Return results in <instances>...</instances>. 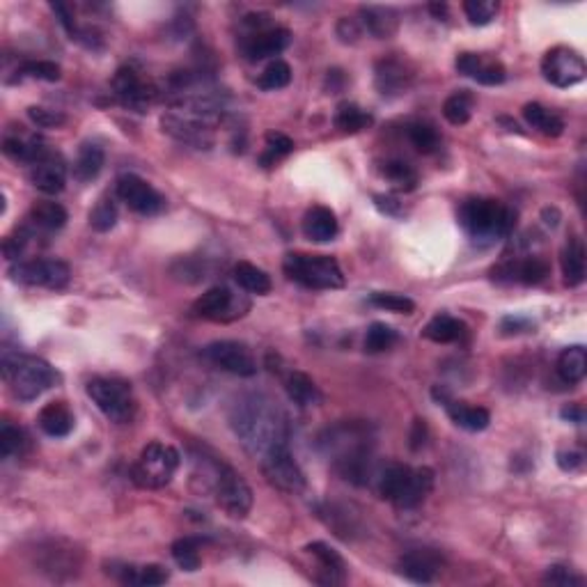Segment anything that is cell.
Returning a JSON list of instances; mask_svg holds the SVG:
<instances>
[{
	"label": "cell",
	"instance_id": "cell-1",
	"mask_svg": "<svg viewBox=\"0 0 587 587\" xmlns=\"http://www.w3.org/2000/svg\"><path fill=\"white\" fill-rule=\"evenodd\" d=\"M229 427L241 445L255 457H264L271 447L287 443V418L271 397L246 393L229 409Z\"/></svg>",
	"mask_w": 587,
	"mask_h": 587
},
{
	"label": "cell",
	"instance_id": "cell-2",
	"mask_svg": "<svg viewBox=\"0 0 587 587\" xmlns=\"http://www.w3.org/2000/svg\"><path fill=\"white\" fill-rule=\"evenodd\" d=\"M319 445L344 479L354 484L369 482L375 468V438L369 434L367 425L344 422L332 427L319 438Z\"/></svg>",
	"mask_w": 587,
	"mask_h": 587
},
{
	"label": "cell",
	"instance_id": "cell-3",
	"mask_svg": "<svg viewBox=\"0 0 587 587\" xmlns=\"http://www.w3.org/2000/svg\"><path fill=\"white\" fill-rule=\"evenodd\" d=\"M459 223L475 244L488 246L510 237L516 225V211L498 200L473 198L459 209Z\"/></svg>",
	"mask_w": 587,
	"mask_h": 587
},
{
	"label": "cell",
	"instance_id": "cell-4",
	"mask_svg": "<svg viewBox=\"0 0 587 587\" xmlns=\"http://www.w3.org/2000/svg\"><path fill=\"white\" fill-rule=\"evenodd\" d=\"M195 463L203 466V475L213 491V498L220 505V510L232 519H244L253 510V491L232 466L219 459L200 457Z\"/></svg>",
	"mask_w": 587,
	"mask_h": 587
},
{
	"label": "cell",
	"instance_id": "cell-5",
	"mask_svg": "<svg viewBox=\"0 0 587 587\" xmlns=\"http://www.w3.org/2000/svg\"><path fill=\"white\" fill-rule=\"evenodd\" d=\"M3 375L10 384L12 395L19 401L37 400L57 384L56 369L37 356L5 354L3 356Z\"/></svg>",
	"mask_w": 587,
	"mask_h": 587
},
{
	"label": "cell",
	"instance_id": "cell-6",
	"mask_svg": "<svg viewBox=\"0 0 587 587\" xmlns=\"http://www.w3.org/2000/svg\"><path fill=\"white\" fill-rule=\"evenodd\" d=\"M241 23L246 28V35L241 37L239 48L250 63L281 56L291 44V32L287 28L273 26L271 16L264 14V12L246 14Z\"/></svg>",
	"mask_w": 587,
	"mask_h": 587
},
{
	"label": "cell",
	"instance_id": "cell-7",
	"mask_svg": "<svg viewBox=\"0 0 587 587\" xmlns=\"http://www.w3.org/2000/svg\"><path fill=\"white\" fill-rule=\"evenodd\" d=\"M282 271L291 282L307 287V289H340V287H344L342 269L328 255L289 253L282 260Z\"/></svg>",
	"mask_w": 587,
	"mask_h": 587
},
{
	"label": "cell",
	"instance_id": "cell-8",
	"mask_svg": "<svg viewBox=\"0 0 587 587\" xmlns=\"http://www.w3.org/2000/svg\"><path fill=\"white\" fill-rule=\"evenodd\" d=\"M179 468V453L166 443H150L131 468V479L141 488H163L172 482Z\"/></svg>",
	"mask_w": 587,
	"mask_h": 587
},
{
	"label": "cell",
	"instance_id": "cell-9",
	"mask_svg": "<svg viewBox=\"0 0 587 587\" xmlns=\"http://www.w3.org/2000/svg\"><path fill=\"white\" fill-rule=\"evenodd\" d=\"M88 397L97 409L113 422H129L135 413V400L131 385L120 379H92L88 384Z\"/></svg>",
	"mask_w": 587,
	"mask_h": 587
},
{
	"label": "cell",
	"instance_id": "cell-10",
	"mask_svg": "<svg viewBox=\"0 0 587 587\" xmlns=\"http://www.w3.org/2000/svg\"><path fill=\"white\" fill-rule=\"evenodd\" d=\"M262 473H264L266 482L282 494L298 496L306 491V475H303L297 459L291 457L287 443L271 447L262 457Z\"/></svg>",
	"mask_w": 587,
	"mask_h": 587
},
{
	"label": "cell",
	"instance_id": "cell-11",
	"mask_svg": "<svg viewBox=\"0 0 587 587\" xmlns=\"http://www.w3.org/2000/svg\"><path fill=\"white\" fill-rule=\"evenodd\" d=\"M10 278L22 285L63 289L72 281V269L67 262L56 260V257H39V260H26L12 266Z\"/></svg>",
	"mask_w": 587,
	"mask_h": 587
},
{
	"label": "cell",
	"instance_id": "cell-12",
	"mask_svg": "<svg viewBox=\"0 0 587 587\" xmlns=\"http://www.w3.org/2000/svg\"><path fill=\"white\" fill-rule=\"evenodd\" d=\"M541 73L556 88H574L583 83L587 76V65L578 51L569 47H556L546 51L541 60Z\"/></svg>",
	"mask_w": 587,
	"mask_h": 587
},
{
	"label": "cell",
	"instance_id": "cell-13",
	"mask_svg": "<svg viewBox=\"0 0 587 587\" xmlns=\"http://www.w3.org/2000/svg\"><path fill=\"white\" fill-rule=\"evenodd\" d=\"M113 92L125 108L135 110V113H145L159 97V90L131 65L117 69L113 78Z\"/></svg>",
	"mask_w": 587,
	"mask_h": 587
},
{
	"label": "cell",
	"instance_id": "cell-14",
	"mask_svg": "<svg viewBox=\"0 0 587 587\" xmlns=\"http://www.w3.org/2000/svg\"><path fill=\"white\" fill-rule=\"evenodd\" d=\"M248 310L250 303L232 294L228 287H211L193 303V315L209 319V322H234V319L244 317Z\"/></svg>",
	"mask_w": 587,
	"mask_h": 587
},
{
	"label": "cell",
	"instance_id": "cell-15",
	"mask_svg": "<svg viewBox=\"0 0 587 587\" xmlns=\"http://www.w3.org/2000/svg\"><path fill=\"white\" fill-rule=\"evenodd\" d=\"M204 358L223 369V372H229V375H257L255 356H253V351L244 342H237V340H219V342L207 344L204 347Z\"/></svg>",
	"mask_w": 587,
	"mask_h": 587
},
{
	"label": "cell",
	"instance_id": "cell-16",
	"mask_svg": "<svg viewBox=\"0 0 587 587\" xmlns=\"http://www.w3.org/2000/svg\"><path fill=\"white\" fill-rule=\"evenodd\" d=\"M117 198L141 216H156L166 207V198L138 175H122L117 179Z\"/></svg>",
	"mask_w": 587,
	"mask_h": 587
},
{
	"label": "cell",
	"instance_id": "cell-17",
	"mask_svg": "<svg viewBox=\"0 0 587 587\" xmlns=\"http://www.w3.org/2000/svg\"><path fill=\"white\" fill-rule=\"evenodd\" d=\"M397 569L409 581L427 585L443 572V557L432 548H416V551H409L400 557Z\"/></svg>",
	"mask_w": 587,
	"mask_h": 587
},
{
	"label": "cell",
	"instance_id": "cell-18",
	"mask_svg": "<svg viewBox=\"0 0 587 587\" xmlns=\"http://www.w3.org/2000/svg\"><path fill=\"white\" fill-rule=\"evenodd\" d=\"M375 81L376 90L384 97H400V94H406V90L413 83V69L400 57H384L376 63Z\"/></svg>",
	"mask_w": 587,
	"mask_h": 587
},
{
	"label": "cell",
	"instance_id": "cell-19",
	"mask_svg": "<svg viewBox=\"0 0 587 587\" xmlns=\"http://www.w3.org/2000/svg\"><path fill=\"white\" fill-rule=\"evenodd\" d=\"M457 72L473 78L482 85H500L507 78V69L496 57L479 56V53H462L457 57Z\"/></svg>",
	"mask_w": 587,
	"mask_h": 587
},
{
	"label": "cell",
	"instance_id": "cell-20",
	"mask_svg": "<svg viewBox=\"0 0 587 587\" xmlns=\"http://www.w3.org/2000/svg\"><path fill=\"white\" fill-rule=\"evenodd\" d=\"M30 182L37 191L47 193V195H56L67 184V166L60 156L48 151L44 159L35 161L30 166Z\"/></svg>",
	"mask_w": 587,
	"mask_h": 587
},
{
	"label": "cell",
	"instance_id": "cell-21",
	"mask_svg": "<svg viewBox=\"0 0 587 587\" xmlns=\"http://www.w3.org/2000/svg\"><path fill=\"white\" fill-rule=\"evenodd\" d=\"M548 273H551L548 262L535 255L514 262H503V264L494 269V278H498V281L507 278V281L523 282V285H540V282L548 278Z\"/></svg>",
	"mask_w": 587,
	"mask_h": 587
},
{
	"label": "cell",
	"instance_id": "cell-22",
	"mask_svg": "<svg viewBox=\"0 0 587 587\" xmlns=\"http://www.w3.org/2000/svg\"><path fill=\"white\" fill-rule=\"evenodd\" d=\"M306 551L319 565L317 583H322V585H342L347 581V565L332 546L324 544V541H312V544H307Z\"/></svg>",
	"mask_w": 587,
	"mask_h": 587
},
{
	"label": "cell",
	"instance_id": "cell-23",
	"mask_svg": "<svg viewBox=\"0 0 587 587\" xmlns=\"http://www.w3.org/2000/svg\"><path fill=\"white\" fill-rule=\"evenodd\" d=\"M434 488V470L432 468H410V475L406 479L404 488L400 491L397 500L393 505H397L400 510H413L418 505H422L427 500V496L432 494Z\"/></svg>",
	"mask_w": 587,
	"mask_h": 587
},
{
	"label": "cell",
	"instance_id": "cell-24",
	"mask_svg": "<svg viewBox=\"0 0 587 587\" xmlns=\"http://www.w3.org/2000/svg\"><path fill=\"white\" fill-rule=\"evenodd\" d=\"M301 228H303V234H306V239L315 241V244H326V241H332L340 232L338 216H335L328 207L307 209V213L303 216Z\"/></svg>",
	"mask_w": 587,
	"mask_h": 587
},
{
	"label": "cell",
	"instance_id": "cell-25",
	"mask_svg": "<svg viewBox=\"0 0 587 587\" xmlns=\"http://www.w3.org/2000/svg\"><path fill=\"white\" fill-rule=\"evenodd\" d=\"M3 151L10 156L12 161H22L28 163V166H32V163L39 161V159H44V156L48 154L42 138H37V135L32 134H23V131H19V134H7L5 141H3Z\"/></svg>",
	"mask_w": 587,
	"mask_h": 587
},
{
	"label": "cell",
	"instance_id": "cell-26",
	"mask_svg": "<svg viewBox=\"0 0 587 587\" xmlns=\"http://www.w3.org/2000/svg\"><path fill=\"white\" fill-rule=\"evenodd\" d=\"M360 22H363L365 30L376 39H388L400 30V14L393 7H360Z\"/></svg>",
	"mask_w": 587,
	"mask_h": 587
},
{
	"label": "cell",
	"instance_id": "cell-27",
	"mask_svg": "<svg viewBox=\"0 0 587 587\" xmlns=\"http://www.w3.org/2000/svg\"><path fill=\"white\" fill-rule=\"evenodd\" d=\"M73 413L65 401H51L39 410L37 425L47 436L51 438H65L72 434L73 429Z\"/></svg>",
	"mask_w": 587,
	"mask_h": 587
},
{
	"label": "cell",
	"instance_id": "cell-28",
	"mask_svg": "<svg viewBox=\"0 0 587 587\" xmlns=\"http://www.w3.org/2000/svg\"><path fill=\"white\" fill-rule=\"evenodd\" d=\"M447 409V416L453 418V422L466 432H484L491 422V413L484 406H470L466 401L447 400L443 404Z\"/></svg>",
	"mask_w": 587,
	"mask_h": 587
},
{
	"label": "cell",
	"instance_id": "cell-29",
	"mask_svg": "<svg viewBox=\"0 0 587 587\" xmlns=\"http://www.w3.org/2000/svg\"><path fill=\"white\" fill-rule=\"evenodd\" d=\"M562 276L566 287H578L585 281V246L578 237H572L562 248L560 255Z\"/></svg>",
	"mask_w": 587,
	"mask_h": 587
},
{
	"label": "cell",
	"instance_id": "cell-30",
	"mask_svg": "<svg viewBox=\"0 0 587 587\" xmlns=\"http://www.w3.org/2000/svg\"><path fill=\"white\" fill-rule=\"evenodd\" d=\"M285 390L289 400L294 401V404L303 406V409L322 404V390H319V385L315 384L306 372L291 369L289 375L285 376Z\"/></svg>",
	"mask_w": 587,
	"mask_h": 587
},
{
	"label": "cell",
	"instance_id": "cell-31",
	"mask_svg": "<svg viewBox=\"0 0 587 587\" xmlns=\"http://www.w3.org/2000/svg\"><path fill=\"white\" fill-rule=\"evenodd\" d=\"M557 376H560L565 384L576 385L585 379L587 375V351L581 344H574V347H566L560 356H557Z\"/></svg>",
	"mask_w": 587,
	"mask_h": 587
},
{
	"label": "cell",
	"instance_id": "cell-32",
	"mask_svg": "<svg viewBox=\"0 0 587 587\" xmlns=\"http://www.w3.org/2000/svg\"><path fill=\"white\" fill-rule=\"evenodd\" d=\"M28 220H30V225L35 229L56 232V229H63L65 223H67V209L60 203L42 200V203L32 204L30 213H28Z\"/></svg>",
	"mask_w": 587,
	"mask_h": 587
},
{
	"label": "cell",
	"instance_id": "cell-33",
	"mask_svg": "<svg viewBox=\"0 0 587 587\" xmlns=\"http://www.w3.org/2000/svg\"><path fill=\"white\" fill-rule=\"evenodd\" d=\"M463 335H466V324L459 322L457 317H450V315H436L422 328V338L432 340L436 344L459 342Z\"/></svg>",
	"mask_w": 587,
	"mask_h": 587
},
{
	"label": "cell",
	"instance_id": "cell-34",
	"mask_svg": "<svg viewBox=\"0 0 587 587\" xmlns=\"http://www.w3.org/2000/svg\"><path fill=\"white\" fill-rule=\"evenodd\" d=\"M106 154L99 145L94 142H85L81 150H78L76 161H73V177L78 182H92V179L99 177V172L104 170Z\"/></svg>",
	"mask_w": 587,
	"mask_h": 587
},
{
	"label": "cell",
	"instance_id": "cell-35",
	"mask_svg": "<svg viewBox=\"0 0 587 587\" xmlns=\"http://www.w3.org/2000/svg\"><path fill=\"white\" fill-rule=\"evenodd\" d=\"M523 117L532 129L548 135V138H557V135L565 134V120H562L560 115L553 113V110H548L541 104H525Z\"/></svg>",
	"mask_w": 587,
	"mask_h": 587
},
{
	"label": "cell",
	"instance_id": "cell-36",
	"mask_svg": "<svg viewBox=\"0 0 587 587\" xmlns=\"http://www.w3.org/2000/svg\"><path fill=\"white\" fill-rule=\"evenodd\" d=\"M409 475H410V466H406V463H397V462L388 463V466L379 473V478H376V488H379L381 498L395 503L400 491L404 488L406 479H409Z\"/></svg>",
	"mask_w": 587,
	"mask_h": 587
},
{
	"label": "cell",
	"instance_id": "cell-37",
	"mask_svg": "<svg viewBox=\"0 0 587 587\" xmlns=\"http://www.w3.org/2000/svg\"><path fill=\"white\" fill-rule=\"evenodd\" d=\"M234 281L241 289L250 291V294H269L271 291V278L266 271L260 266L250 264V262H239L234 266Z\"/></svg>",
	"mask_w": 587,
	"mask_h": 587
},
{
	"label": "cell",
	"instance_id": "cell-38",
	"mask_svg": "<svg viewBox=\"0 0 587 587\" xmlns=\"http://www.w3.org/2000/svg\"><path fill=\"white\" fill-rule=\"evenodd\" d=\"M113 574L120 576L122 583H131V585H163L168 581V572L161 565L122 566Z\"/></svg>",
	"mask_w": 587,
	"mask_h": 587
},
{
	"label": "cell",
	"instance_id": "cell-39",
	"mask_svg": "<svg viewBox=\"0 0 587 587\" xmlns=\"http://www.w3.org/2000/svg\"><path fill=\"white\" fill-rule=\"evenodd\" d=\"M473 94L468 92V90H459V92L450 94L443 104V115H445V120L454 126L468 125L470 120V115H473Z\"/></svg>",
	"mask_w": 587,
	"mask_h": 587
},
{
	"label": "cell",
	"instance_id": "cell-40",
	"mask_svg": "<svg viewBox=\"0 0 587 587\" xmlns=\"http://www.w3.org/2000/svg\"><path fill=\"white\" fill-rule=\"evenodd\" d=\"M332 122H335V129H340L342 134H358V131L367 129L372 125V115L356 104H342L338 106V113H335Z\"/></svg>",
	"mask_w": 587,
	"mask_h": 587
},
{
	"label": "cell",
	"instance_id": "cell-41",
	"mask_svg": "<svg viewBox=\"0 0 587 587\" xmlns=\"http://www.w3.org/2000/svg\"><path fill=\"white\" fill-rule=\"evenodd\" d=\"M200 546H203V540L200 537H182L172 544L170 553L175 557L179 566H182L184 572H198L200 569Z\"/></svg>",
	"mask_w": 587,
	"mask_h": 587
},
{
	"label": "cell",
	"instance_id": "cell-42",
	"mask_svg": "<svg viewBox=\"0 0 587 587\" xmlns=\"http://www.w3.org/2000/svg\"><path fill=\"white\" fill-rule=\"evenodd\" d=\"M406 135H409L410 145L416 147L420 154H434L438 145H441L438 131L432 125H427V122H410L406 126Z\"/></svg>",
	"mask_w": 587,
	"mask_h": 587
},
{
	"label": "cell",
	"instance_id": "cell-43",
	"mask_svg": "<svg viewBox=\"0 0 587 587\" xmlns=\"http://www.w3.org/2000/svg\"><path fill=\"white\" fill-rule=\"evenodd\" d=\"M395 342L397 332L388 324L375 322L367 328V335H365V351L367 354H381V351H388Z\"/></svg>",
	"mask_w": 587,
	"mask_h": 587
},
{
	"label": "cell",
	"instance_id": "cell-44",
	"mask_svg": "<svg viewBox=\"0 0 587 587\" xmlns=\"http://www.w3.org/2000/svg\"><path fill=\"white\" fill-rule=\"evenodd\" d=\"M289 83H291V67L285 63V60H273V63L260 73V78H257V85H260L262 90H269V92L287 88Z\"/></svg>",
	"mask_w": 587,
	"mask_h": 587
},
{
	"label": "cell",
	"instance_id": "cell-45",
	"mask_svg": "<svg viewBox=\"0 0 587 587\" xmlns=\"http://www.w3.org/2000/svg\"><path fill=\"white\" fill-rule=\"evenodd\" d=\"M463 12L473 26H488L498 16L500 3L498 0H466Z\"/></svg>",
	"mask_w": 587,
	"mask_h": 587
},
{
	"label": "cell",
	"instance_id": "cell-46",
	"mask_svg": "<svg viewBox=\"0 0 587 587\" xmlns=\"http://www.w3.org/2000/svg\"><path fill=\"white\" fill-rule=\"evenodd\" d=\"M384 177L395 184L397 188H404V191H413L418 184V172L404 161H385Z\"/></svg>",
	"mask_w": 587,
	"mask_h": 587
},
{
	"label": "cell",
	"instance_id": "cell-47",
	"mask_svg": "<svg viewBox=\"0 0 587 587\" xmlns=\"http://www.w3.org/2000/svg\"><path fill=\"white\" fill-rule=\"evenodd\" d=\"M369 303L381 307V310L400 312V315H410V312L416 310V303L410 301L409 297H404V294H395V291H375L369 297Z\"/></svg>",
	"mask_w": 587,
	"mask_h": 587
},
{
	"label": "cell",
	"instance_id": "cell-48",
	"mask_svg": "<svg viewBox=\"0 0 587 587\" xmlns=\"http://www.w3.org/2000/svg\"><path fill=\"white\" fill-rule=\"evenodd\" d=\"M117 223V207L110 198H101L99 203L94 204V209L90 211V225L97 232H110Z\"/></svg>",
	"mask_w": 587,
	"mask_h": 587
},
{
	"label": "cell",
	"instance_id": "cell-49",
	"mask_svg": "<svg viewBox=\"0 0 587 587\" xmlns=\"http://www.w3.org/2000/svg\"><path fill=\"white\" fill-rule=\"evenodd\" d=\"M26 445V434L22 429H16L12 425H3V429H0V454H3V459L19 457V454H23Z\"/></svg>",
	"mask_w": 587,
	"mask_h": 587
},
{
	"label": "cell",
	"instance_id": "cell-50",
	"mask_svg": "<svg viewBox=\"0 0 587 587\" xmlns=\"http://www.w3.org/2000/svg\"><path fill=\"white\" fill-rule=\"evenodd\" d=\"M291 150H294V141H291L289 135L278 134V131H269V134H266V150L264 154H262V163L271 166V163H276L278 159L289 154Z\"/></svg>",
	"mask_w": 587,
	"mask_h": 587
},
{
	"label": "cell",
	"instance_id": "cell-51",
	"mask_svg": "<svg viewBox=\"0 0 587 587\" xmlns=\"http://www.w3.org/2000/svg\"><path fill=\"white\" fill-rule=\"evenodd\" d=\"M19 73H22V76L39 78V81H48V83H53V81H60V76H63L60 67H57L56 63H51V60L26 63L22 69H19Z\"/></svg>",
	"mask_w": 587,
	"mask_h": 587
},
{
	"label": "cell",
	"instance_id": "cell-52",
	"mask_svg": "<svg viewBox=\"0 0 587 587\" xmlns=\"http://www.w3.org/2000/svg\"><path fill=\"white\" fill-rule=\"evenodd\" d=\"M28 117H30L32 125H37L39 129H56V126H63L65 120H67L60 110L44 108V106H30V108H28Z\"/></svg>",
	"mask_w": 587,
	"mask_h": 587
},
{
	"label": "cell",
	"instance_id": "cell-53",
	"mask_svg": "<svg viewBox=\"0 0 587 587\" xmlns=\"http://www.w3.org/2000/svg\"><path fill=\"white\" fill-rule=\"evenodd\" d=\"M544 583H548V585L566 587V585H581L583 578L578 576V574H574L569 566L553 565V566H548V572H546V576H544Z\"/></svg>",
	"mask_w": 587,
	"mask_h": 587
},
{
	"label": "cell",
	"instance_id": "cell-54",
	"mask_svg": "<svg viewBox=\"0 0 587 587\" xmlns=\"http://www.w3.org/2000/svg\"><path fill=\"white\" fill-rule=\"evenodd\" d=\"M28 239H30V234H28L26 229H22L19 237H7V239L3 241V253H5L7 260H19L23 253V248H26Z\"/></svg>",
	"mask_w": 587,
	"mask_h": 587
},
{
	"label": "cell",
	"instance_id": "cell-55",
	"mask_svg": "<svg viewBox=\"0 0 587 587\" xmlns=\"http://www.w3.org/2000/svg\"><path fill=\"white\" fill-rule=\"evenodd\" d=\"M531 328L532 322L525 317H505L503 322H500V331H503L505 335H519V332L531 331Z\"/></svg>",
	"mask_w": 587,
	"mask_h": 587
},
{
	"label": "cell",
	"instance_id": "cell-56",
	"mask_svg": "<svg viewBox=\"0 0 587 587\" xmlns=\"http://www.w3.org/2000/svg\"><path fill=\"white\" fill-rule=\"evenodd\" d=\"M375 204L388 216H404V207L397 198H390V195H375Z\"/></svg>",
	"mask_w": 587,
	"mask_h": 587
},
{
	"label": "cell",
	"instance_id": "cell-57",
	"mask_svg": "<svg viewBox=\"0 0 587 587\" xmlns=\"http://www.w3.org/2000/svg\"><path fill=\"white\" fill-rule=\"evenodd\" d=\"M557 463L562 470H576L583 466V453H560L557 454Z\"/></svg>",
	"mask_w": 587,
	"mask_h": 587
},
{
	"label": "cell",
	"instance_id": "cell-58",
	"mask_svg": "<svg viewBox=\"0 0 587 587\" xmlns=\"http://www.w3.org/2000/svg\"><path fill=\"white\" fill-rule=\"evenodd\" d=\"M560 418L566 422H572V425H583V422H585V410L578 404L565 406V409L560 410Z\"/></svg>",
	"mask_w": 587,
	"mask_h": 587
},
{
	"label": "cell",
	"instance_id": "cell-59",
	"mask_svg": "<svg viewBox=\"0 0 587 587\" xmlns=\"http://www.w3.org/2000/svg\"><path fill=\"white\" fill-rule=\"evenodd\" d=\"M425 441H427L425 420H416V425H413V432H410V447H413V450H420V447L425 445Z\"/></svg>",
	"mask_w": 587,
	"mask_h": 587
},
{
	"label": "cell",
	"instance_id": "cell-60",
	"mask_svg": "<svg viewBox=\"0 0 587 587\" xmlns=\"http://www.w3.org/2000/svg\"><path fill=\"white\" fill-rule=\"evenodd\" d=\"M429 10L434 12V14L438 16V19H441V16H445V12H447V7L445 5H429Z\"/></svg>",
	"mask_w": 587,
	"mask_h": 587
}]
</instances>
